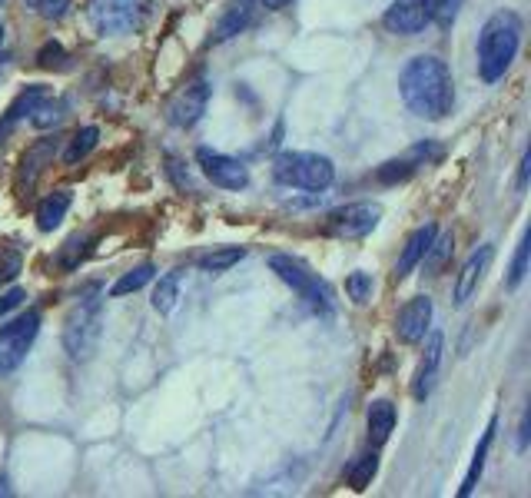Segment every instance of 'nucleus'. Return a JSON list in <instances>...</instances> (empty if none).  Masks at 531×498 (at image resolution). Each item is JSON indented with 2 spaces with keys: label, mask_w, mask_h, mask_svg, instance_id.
<instances>
[{
  "label": "nucleus",
  "mask_w": 531,
  "mask_h": 498,
  "mask_svg": "<svg viewBox=\"0 0 531 498\" xmlns=\"http://www.w3.org/2000/svg\"><path fill=\"white\" fill-rule=\"evenodd\" d=\"M399 93H402V103L415 117L445 120L455 103V83H452L449 64L435 54L412 57L399 74Z\"/></svg>",
  "instance_id": "obj_1"
},
{
  "label": "nucleus",
  "mask_w": 531,
  "mask_h": 498,
  "mask_svg": "<svg viewBox=\"0 0 531 498\" xmlns=\"http://www.w3.org/2000/svg\"><path fill=\"white\" fill-rule=\"evenodd\" d=\"M518 47H522V17L515 10H498L478 34V77L485 83L502 80L518 57Z\"/></svg>",
  "instance_id": "obj_2"
},
{
  "label": "nucleus",
  "mask_w": 531,
  "mask_h": 498,
  "mask_svg": "<svg viewBox=\"0 0 531 498\" xmlns=\"http://www.w3.org/2000/svg\"><path fill=\"white\" fill-rule=\"evenodd\" d=\"M273 176L283 186H299V190L322 193L336 180V166H332L329 157H322V153L286 150L273 160Z\"/></svg>",
  "instance_id": "obj_3"
},
{
  "label": "nucleus",
  "mask_w": 531,
  "mask_h": 498,
  "mask_svg": "<svg viewBox=\"0 0 531 498\" xmlns=\"http://www.w3.org/2000/svg\"><path fill=\"white\" fill-rule=\"evenodd\" d=\"M100 323H103V303L97 296L80 299L74 306V313L67 316L64 326V349L74 362H83L93 356L100 342Z\"/></svg>",
  "instance_id": "obj_4"
},
{
  "label": "nucleus",
  "mask_w": 531,
  "mask_h": 498,
  "mask_svg": "<svg viewBox=\"0 0 531 498\" xmlns=\"http://www.w3.org/2000/svg\"><path fill=\"white\" fill-rule=\"evenodd\" d=\"M269 269H273L286 286H293L296 293L303 296L312 309H316V313H329L332 309V289L322 283L316 273H312L303 259L286 256V253H273L269 256Z\"/></svg>",
  "instance_id": "obj_5"
},
{
  "label": "nucleus",
  "mask_w": 531,
  "mask_h": 498,
  "mask_svg": "<svg viewBox=\"0 0 531 498\" xmlns=\"http://www.w3.org/2000/svg\"><path fill=\"white\" fill-rule=\"evenodd\" d=\"M37 332H40V313H37V309L17 316L14 323H7L4 329H0V376L14 372L20 362H24L27 349L34 346Z\"/></svg>",
  "instance_id": "obj_6"
},
{
  "label": "nucleus",
  "mask_w": 531,
  "mask_h": 498,
  "mask_svg": "<svg viewBox=\"0 0 531 498\" xmlns=\"http://www.w3.org/2000/svg\"><path fill=\"white\" fill-rule=\"evenodd\" d=\"M379 220H382L379 203H349L326 216V233L339 236V240H362V236L376 230Z\"/></svg>",
  "instance_id": "obj_7"
},
{
  "label": "nucleus",
  "mask_w": 531,
  "mask_h": 498,
  "mask_svg": "<svg viewBox=\"0 0 531 498\" xmlns=\"http://www.w3.org/2000/svg\"><path fill=\"white\" fill-rule=\"evenodd\" d=\"M432 24V0H392L382 27L395 37H415Z\"/></svg>",
  "instance_id": "obj_8"
},
{
  "label": "nucleus",
  "mask_w": 531,
  "mask_h": 498,
  "mask_svg": "<svg viewBox=\"0 0 531 498\" xmlns=\"http://www.w3.org/2000/svg\"><path fill=\"white\" fill-rule=\"evenodd\" d=\"M196 163H200L203 176L220 190H246L249 186V170L239 160L226 157V153H216L210 147L196 150Z\"/></svg>",
  "instance_id": "obj_9"
},
{
  "label": "nucleus",
  "mask_w": 531,
  "mask_h": 498,
  "mask_svg": "<svg viewBox=\"0 0 531 498\" xmlns=\"http://www.w3.org/2000/svg\"><path fill=\"white\" fill-rule=\"evenodd\" d=\"M143 0H97L93 4V24L100 34H130L140 24Z\"/></svg>",
  "instance_id": "obj_10"
},
{
  "label": "nucleus",
  "mask_w": 531,
  "mask_h": 498,
  "mask_svg": "<svg viewBox=\"0 0 531 498\" xmlns=\"http://www.w3.org/2000/svg\"><path fill=\"white\" fill-rule=\"evenodd\" d=\"M432 299L429 296H415L409 299L399 316H395V336H399V342H405V346H415V342H422L425 336H429L432 329Z\"/></svg>",
  "instance_id": "obj_11"
},
{
  "label": "nucleus",
  "mask_w": 531,
  "mask_h": 498,
  "mask_svg": "<svg viewBox=\"0 0 531 498\" xmlns=\"http://www.w3.org/2000/svg\"><path fill=\"white\" fill-rule=\"evenodd\" d=\"M492 259H495V246L492 243L478 246L475 253L465 259L462 269L455 273V286H452V303L455 306H465L468 299H472V293H478V283L485 279L488 266H492Z\"/></svg>",
  "instance_id": "obj_12"
},
{
  "label": "nucleus",
  "mask_w": 531,
  "mask_h": 498,
  "mask_svg": "<svg viewBox=\"0 0 531 498\" xmlns=\"http://www.w3.org/2000/svg\"><path fill=\"white\" fill-rule=\"evenodd\" d=\"M206 103H210V83L196 80L186 90L176 93L173 103H170V110H166V117H170L173 127L186 130V127H193V123L206 113Z\"/></svg>",
  "instance_id": "obj_13"
},
{
  "label": "nucleus",
  "mask_w": 531,
  "mask_h": 498,
  "mask_svg": "<svg viewBox=\"0 0 531 498\" xmlns=\"http://www.w3.org/2000/svg\"><path fill=\"white\" fill-rule=\"evenodd\" d=\"M253 14H256V0H233L223 17L216 20L213 27V44H226V40H233L236 34H243V30L253 24Z\"/></svg>",
  "instance_id": "obj_14"
},
{
  "label": "nucleus",
  "mask_w": 531,
  "mask_h": 498,
  "mask_svg": "<svg viewBox=\"0 0 531 498\" xmlns=\"http://www.w3.org/2000/svg\"><path fill=\"white\" fill-rule=\"evenodd\" d=\"M442 346H445V336H442V332H432L429 346H425V359H422V366H419V372H415V382H412V396L419 402L429 399V392L435 386L439 362H442Z\"/></svg>",
  "instance_id": "obj_15"
},
{
  "label": "nucleus",
  "mask_w": 531,
  "mask_h": 498,
  "mask_svg": "<svg viewBox=\"0 0 531 498\" xmlns=\"http://www.w3.org/2000/svg\"><path fill=\"white\" fill-rule=\"evenodd\" d=\"M435 233H439V226H435V223H425V226H419V230L409 233V240H405L402 253H399V263H395V279H405L415 266L422 263L425 249H429Z\"/></svg>",
  "instance_id": "obj_16"
},
{
  "label": "nucleus",
  "mask_w": 531,
  "mask_h": 498,
  "mask_svg": "<svg viewBox=\"0 0 531 498\" xmlns=\"http://www.w3.org/2000/svg\"><path fill=\"white\" fill-rule=\"evenodd\" d=\"M70 203H74L70 190H57V193H50L47 200H40V206H37V230L40 233H54L57 226L64 223Z\"/></svg>",
  "instance_id": "obj_17"
},
{
  "label": "nucleus",
  "mask_w": 531,
  "mask_h": 498,
  "mask_svg": "<svg viewBox=\"0 0 531 498\" xmlns=\"http://www.w3.org/2000/svg\"><path fill=\"white\" fill-rule=\"evenodd\" d=\"M366 425H369V442L372 445H385L389 442V435L395 429V406L389 399H376L369 406V415H366Z\"/></svg>",
  "instance_id": "obj_18"
},
{
  "label": "nucleus",
  "mask_w": 531,
  "mask_h": 498,
  "mask_svg": "<svg viewBox=\"0 0 531 498\" xmlns=\"http://www.w3.org/2000/svg\"><path fill=\"white\" fill-rule=\"evenodd\" d=\"M495 425H498V419L492 415V422L485 425V432H482V442H478V449H475V455H472V465H468V475H465V485H462V498H468L475 492V485H478V479H482V469H485V459H488V449H492V439H495Z\"/></svg>",
  "instance_id": "obj_19"
},
{
  "label": "nucleus",
  "mask_w": 531,
  "mask_h": 498,
  "mask_svg": "<svg viewBox=\"0 0 531 498\" xmlns=\"http://www.w3.org/2000/svg\"><path fill=\"white\" fill-rule=\"evenodd\" d=\"M47 97V87H30V90H24L20 97L10 103V110H7V117H4V123H0V137H7L10 130L17 127L20 120L27 117V113H34L37 110V103Z\"/></svg>",
  "instance_id": "obj_20"
},
{
  "label": "nucleus",
  "mask_w": 531,
  "mask_h": 498,
  "mask_svg": "<svg viewBox=\"0 0 531 498\" xmlns=\"http://www.w3.org/2000/svg\"><path fill=\"white\" fill-rule=\"evenodd\" d=\"M243 256H246L243 246H216V249H210V253L200 256V269L203 273H213V276L226 273V269H233Z\"/></svg>",
  "instance_id": "obj_21"
},
{
  "label": "nucleus",
  "mask_w": 531,
  "mask_h": 498,
  "mask_svg": "<svg viewBox=\"0 0 531 498\" xmlns=\"http://www.w3.org/2000/svg\"><path fill=\"white\" fill-rule=\"evenodd\" d=\"M452 249H455V236H452V233H435L432 243H429V249H425V256H422L425 273H429V276H439V269L449 263Z\"/></svg>",
  "instance_id": "obj_22"
},
{
  "label": "nucleus",
  "mask_w": 531,
  "mask_h": 498,
  "mask_svg": "<svg viewBox=\"0 0 531 498\" xmlns=\"http://www.w3.org/2000/svg\"><path fill=\"white\" fill-rule=\"evenodd\" d=\"M376 475H379V455L376 452H366V455H359V459L346 469V482L356 492H362V489H369Z\"/></svg>",
  "instance_id": "obj_23"
},
{
  "label": "nucleus",
  "mask_w": 531,
  "mask_h": 498,
  "mask_svg": "<svg viewBox=\"0 0 531 498\" xmlns=\"http://www.w3.org/2000/svg\"><path fill=\"white\" fill-rule=\"evenodd\" d=\"M156 276V266L153 263H140V266H133L130 273H123L117 283L110 286V296H130V293H137V289H143L150 283V279Z\"/></svg>",
  "instance_id": "obj_24"
},
{
  "label": "nucleus",
  "mask_w": 531,
  "mask_h": 498,
  "mask_svg": "<svg viewBox=\"0 0 531 498\" xmlns=\"http://www.w3.org/2000/svg\"><path fill=\"white\" fill-rule=\"evenodd\" d=\"M176 299H180V276H163L153 289V309L160 316L173 313Z\"/></svg>",
  "instance_id": "obj_25"
},
{
  "label": "nucleus",
  "mask_w": 531,
  "mask_h": 498,
  "mask_svg": "<svg viewBox=\"0 0 531 498\" xmlns=\"http://www.w3.org/2000/svg\"><path fill=\"white\" fill-rule=\"evenodd\" d=\"M97 140H100V130H97V127H83V130H77L74 140H70L67 153H64V160H67V163H80L93 147H97Z\"/></svg>",
  "instance_id": "obj_26"
},
{
  "label": "nucleus",
  "mask_w": 531,
  "mask_h": 498,
  "mask_svg": "<svg viewBox=\"0 0 531 498\" xmlns=\"http://www.w3.org/2000/svg\"><path fill=\"white\" fill-rule=\"evenodd\" d=\"M528 253H531V236H528V230H525L522 240H518L512 269H508V289H518V286H522V279L528 276Z\"/></svg>",
  "instance_id": "obj_27"
},
{
  "label": "nucleus",
  "mask_w": 531,
  "mask_h": 498,
  "mask_svg": "<svg viewBox=\"0 0 531 498\" xmlns=\"http://www.w3.org/2000/svg\"><path fill=\"white\" fill-rule=\"evenodd\" d=\"M415 170H419V163H415V160L409 157V153H405L402 160H389V163H382L376 176H379L382 183H402V180H409V176H412Z\"/></svg>",
  "instance_id": "obj_28"
},
{
  "label": "nucleus",
  "mask_w": 531,
  "mask_h": 498,
  "mask_svg": "<svg viewBox=\"0 0 531 498\" xmlns=\"http://www.w3.org/2000/svg\"><path fill=\"white\" fill-rule=\"evenodd\" d=\"M87 246H90V236H70V240L64 243V249H60V256H57V266L60 269H77L80 266V259L87 256Z\"/></svg>",
  "instance_id": "obj_29"
},
{
  "label": "nucleus",
  "mask_w": 531,
  "mask_h": 498,
  "mask_svg": "<svg viewBox=\"0 0 531 498\" xmlns=\"http://www.w3.org/2000/svg\"><path fill=\"white\" fill-rule=\"evenodd\" d=\"M346 296H349L356 306H366L369 299H372V276L362 273V269L349 273V276H346Z\"/></svg>",
  "instance_id": "obj_30"
},
{
  "label": "nucleus",
  "mask_w": 531,
  "mask_h": 498,
  "mask_svg": "<svg viewBox=\"0 0 531 498\" xmlns=\"http://www.w3.org/2000/svg\"><path fill=\"white\" fill-rule=\"evenodd\" d=\"M20 269H24V256H20V249H14V246H0V286H4V283H14Z\"/></svg>",
  "instance_id": "obj_31"
},
{
  "label": "nucleus",
  "mask_w": 531,
  "mask_h": 498,
  "mask_svg": "<svg viewBox=\"0 0 531 498\" xmlns=\"http://www.w3.org/2000/svg\"><path fill=\"white\" fill-rule=\"evenodd\" d=\"M64 120V103L60 100H40L34 110V127H54V123Z\"/></svg>",
  "instance_id": "obj_32"
},
{
  "label": "nucleus",
  "mask_w": 531,
  "mask_h": 498,
  "mask_svg": "<svg viewBox=\"0 0 531 498\" xmlns=\"http://www.w3.org/2000/svg\"><path fill=\"white\" fill-rule=\"evenodd\" d=\"M465 0H432V20L442 30H449L458 20V10H462Z\"/></svg>",
  "instance_id": "obj_33"
},
{
  "label": "nucleus",
  "mask_w": 531,
  "mask_h": 498,
  "mask_svg": "<svg viewBox=\"0 0 531 498\" xmlns=\"http://www.w3.org/2000/svg\"><path fill=\"white\" fill-rule=\"evenodd\" d=\"M27 7L34 10V14L44 17V20H60L67 14L70 0H27Z\"/></svg>",
  "instance_id": "obj_34"
},
{
  "label": "nucleus",
  "mask_w": 531,
  "mask_h": 498,
  "mask_svg": "<svg viewBox=\"0 0 531 498\" xmlns=\"http://www.w3.org/2000/svg\"><path fill=\"white\" fill-rule=\"evenodd\" d=\"M64 60H67L64 47H60L57 40H47V44L40 47V54H37V67H44V70H50V67H64Z\"/></svg>",
  "instance_id": "obj_35"
},
{
  "label": "nucleus",
  "mask_w": 531,
  "mask_h": 498,
  "mask_svg": "<svg viewBox=\"0 0 531 498\" xmlns=\"http://www.w3.org/2000/svg\"><path fill=\"white\" fill-rule=\"evenodd\" d=\"M24 299H27L24 289H10V293H4V296H0V316H7L10 309H17Z\"/></svg>",
  "instance_id": "obj_36"
},
{
  "label": "nucleus",
  "mask_w": 531,
  "mask_h": 498,
  "mask_svg": "<svg viewBox=\"0 0 531 498\" xmlns=\"http://www.w3.org/2000/svg\"><path fill=\"white\" fill-rule=\"evenodd\" d=\"M528 173H531V153H525L522 166H518V186H522V190L528 186Z\"/></svg>",
  "instance_id": "obj_37"
},
{
  "label": "nucleus",
  "mask_w": 531,
  "mask_h": 498,
  "mask_svg": "<svg viewBox=\"0 0 531 498\" xmlns=\"http://www.w3.org/2000/svg\"><path fill=\"white\" fill-rule=\"evenodd\" d=\"M286 4H293V0H263L266 10H283Z\"/></svg>",
  "instance_id": "obj_38"
},
{
  "label": "nucleus",
  "mask_w": 531,
  "mask_h": 498,
  "mask_svg": "<svg viewBox=\"0 0 531 498\" xmlns=\"http://www.w3.org/2000/svg\"><path fill=\"white\" fill-rule=\"evenodd\" d=\"M0 40H4V24H0Z\"/></svg>",
  "instance_id": "obj_39"
}]
</instances>
